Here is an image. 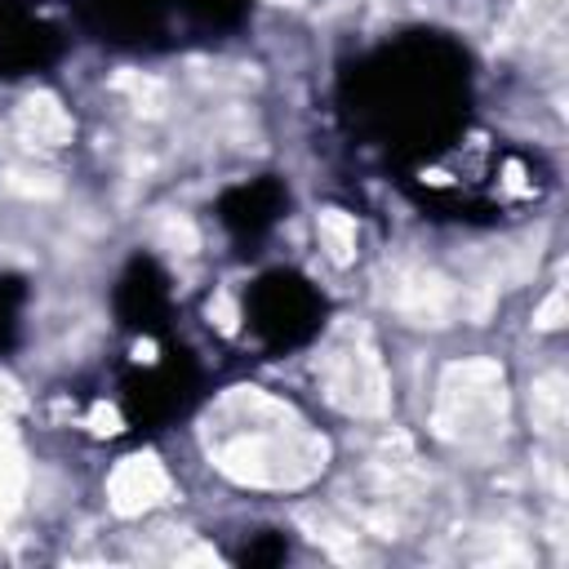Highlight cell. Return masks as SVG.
<instances>
[{"mask_svg":"<svg viewBox=\"0 0 569 569\" xmlns=\"http://www.w3.org/2000/svg\"><path fill=\"white\" fill-rule=\"evenodd\" d=\"M289 209V191L280 178L262 173V178H249V182H236L218 196V222L236 236V240H258L267 236Z\"/></svg>","mask_w":569,"mask_h":569,"instance_id":"cell-6","label":"cell"},{"mask_svg":"<svg viewBox=\"0 0 569 569\" xmlns=\"http://www.w3.org/2000/svg\"><path fill=\"white\" fill-rule=\"evenodd\" d=\"M178 0H84V27L107 44H147L164 31Z\"/></svg>","mask_w":569,"mask_h":569,"instance_id":"cell-7","label":"cell"},{"mask_svg":"<svg viewBox=\"0 0 569 569\" xmlns=\"http://www.w3.org/2000/svg\"><path fill=\"white\" fill-rule=\"evenodd\" d=\"M27 18H31V13H27L18 0H0V40H4V36H9L18 22H27Z\"/></svg>","mask_w":569,"mask_h":569,"instance_id":"cell-12","label":"cell"},{"mask_svg":"<svg viewBox=\"0 0 569 569\" xmlns=\"http://www.w3.org/2000/svg\"><path fill=\"white\" fill-rule=\"evenodd\" d=\"M471 67L440 31H405L342 71L338 111L356 142L382 151L400 169L440 151L467 129Z\"/></svg>","mask_w":569,"mask_h":569,"instance_id":"cell-1","label":"cell"},{"mask_svg":"<svg viewBox=\"0 0 569 569\" xmlns=\"http://www.w3.org/2000/svg\"><path fill=\"white\" fill-rule=\"evenodd\" d=\"M200 396V365L182 347H164L156 365L133 369L120 382V413L138 431H160L182 418Z\"/></svg>","mask_w":569,"mask_h":569,"instance_id":"cell-4","label":"cell"},{"mask_svg":"<svg viewBox=\"0 0 569 569\" xmlns=\"http://www.w3.org/2000/svg\"><path fill=\"white\" fill-rule=\"evenodd\" d=\"M253 0H182V13L204 31H231L244 22Z\"/></svg>","mask_w":569,"mask_h":569,"instance_id":"cell-9","label":"cell"},{"mask_svg":"<svg viewBox=\"0 0 569 569\" xmlns=\"http://www.w3.org/2000/svg\"><path fill=\"white\" fill-rule=\"evenodd\" d=\"M111 307H116L120 329L142 333V338H160L169 329V311H173V293H169L164 267L156 258H147V253L129 258V267L116 280Z\"/></svg>","mask_w":569,"mask_h":569,"instance_id":"cell-5","label":"cell"},{"mask_svg":"<svg viewBox=\"0 0 569 569\" xmlns=\"http://www.w3.org/2000/svg\"><path fill=\"white\" fill-rule=\"evenodd\" d=\"M22 307H27V280L22 276H0V356L18 342L22 329Z\"/></svg>","mask_w":569,"mask_h":569,"instance_id":"cell-10","label":"cell"},{"mask_svg":"<svg viewBox=\"0 0 569 569\" xmlns=\"http://www.w3.org/2000/svg\"><path fill=\"white\" fill-rule=\"evenodd\" d=\"M58 58H62V31L36 13L0 40V76H31L53 67Z\"/></svg>","mask_w":569,"mask_h":569,"instance_id":"cell-8","label":"cell"},{"mask_svg":"<svg viewBox=\"0 0 569 569\" xmlns=\"http://www.w3.org/2000/svg\"><path fill=\"white\" fill-rule=\"evenodd\" d=\"M405 173L409 196L427 213L453 222H502L538 204V196L547 191V169L533 156L471 129L453 133L440 151L409 164Z\"/></svg>","mask_w":569,"mask_h":569,"instance_id":"cell-2","label":"cell"},{"mask_svg":"<svg viewBox=\"0 0 569 569\" xmlns=\"http://www.w3.org/2000/svg\"><path fill=\"white\" fill-rule=\"evenodd\" d=\"M325 311L329 307L320 289L302 271H289V267L262 271L244 293V325L267 351H293L311 342L325 325Z\"/></svg>","mask_w":569,"mask_h":569,"instance_id":"cell-3","label":"cell"},{"mask_svg":"<svg viewBox=\"0 0 569 569\" xmlns=\"http://www.w3.org/2000/svg\"><path fill=\"white\" fill-rule=\"evenodd\" d=\"M240 565H253V569H267V565H280L289 560V538L280 529H258L240 551H236Z\"/></svg>","mask_w":569,"mask_h":569,"instance_id":"cell-11","label":"cell"}]
</instances>
